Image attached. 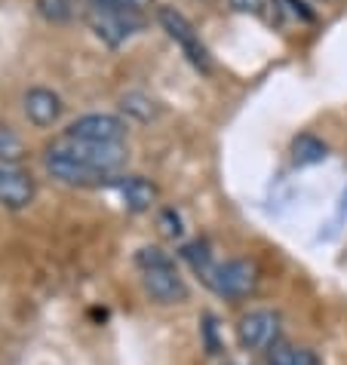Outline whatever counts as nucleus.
Listing matches in <instances>:
<instances>
[{
    "label": "nucleus",
    "instance_id": "f8f14e48",
    "mask_svg": "<svg viewBox=\"0 0 347 365\" xmlns=\"http://www.w3.org/2000/svg\"><path fill=\"white\" fill-rule=\"evenodd\" d=\"M329 157V145L323 138H316L313 133H301L292 141V163L295 166H316Z\"/></svg>",
    "mask_w": 347,
    "mask_h": 365
},
{
    "label": "nucleus",
    "instance_id": "39448f33",
    "mask_svg": "<svg viewBox=\"0 0 347 365\" xmlns=\"http://www.w3.org/2000/svg\"><path fill=\"white\" fill-rule=\"evenodd\" d=\"M280 326H283V319L277 310L255 307L237 319V341H240V347L249 353H268L273 344L283 341Z\"/></svg>",
    "mask_w": 347,
    "mask_h": 365
},
{
    "label": "nucleus",
    "instance_id": "2eb2a0df",
    "mask_svg": "<svg viewBox=\"0 0 347 365\" xmlns=\"http://www.w3.org/2000/svg\"><path fill=\"white\" fill-rule=\"evenodd\" d=\"M25 157V141L19 138L16 129L0 123V163H19Z\"/></svg>",
    "mask_w": 347,
    "mask_h": 365
},
{
    "label": "nucleus",
    "instance_id": "20e7f679",
    "mask_svg": "<svg viewBox=\"0 0 347 365\" xmlns=\"http://www.w3.org/2000/svg\"><path fill=\"white\" fill-rule=\"evenodd\" d=\"M157 22L166 31V37L181 49V56L200 71V74H209L212 71V58L206 43L200 40V31L191 25V19L185 13H178L176 6H157Z\"/></svg>",
    "mask_w": 347,
    "mask_h": 365
},
{
    "label": "nucleus",
    "instance_id": "423d86ee",
    "mask_svg": "<svg viewBox=\"0 0 347 365\" xmlns=\"http://www.w3.org/2000/svg\"><path fill=\"white\" fill-rule=\"evenodd\" d=\"M62 150H68L74 160L80 163L99 169L101 175L108 178H117L120 169L126 163V145H99V141H74V138H59L56 141Z\"/></svg>",
    "mask_w": 347,
    "mask_h": 365
},
{
    "label": "nucleus",
    "instance_id": "f257e3e1",
    "mask_svg": "<svg viewBox=\"0 0 347 365\" xmlns=\"http://www.w3.org/2000/svg\"><path fill=\"white\" fill-rule=\"evenodd\" d=\"M136 270L141 277V286L157 304H181L188 301V282L181 277L166 252L157 246H145L136 252Z\"/></svg>",
    "mask_w": 347,
    "mask_h": 365
},
{
    "label": "nucleus",
    "instance_id": "9d476101",
    "mask_svg": "<svg viewBox=\"0 0 347 365\" xmlns=\"http://www.w3.org/2000/svg\"><path fill=\"white\" fill-rule=\"evenodd\" d=\"M22 108H25V117L28 123L37 126V129H49L53 123H59V117H62V96L53 93V89L46 86H31L22 98Z\"/></svg>",
    "mask_w": 347,
    "mask_h": 365
},
{
    "label": "nucleus",
    "instance_id": "dca6fc26",
    "mask_svg": "<svg viewBox=\"0 0 347 365\" xmlns=\"http://www.w3.org/2000/svg\"><path fill=\"white\" fill-rule=\"evenodd\" d=\"M37 13L49 22H68L74 16V6H71V0H37Z\"/></svg>",
    "mask_w": 347,
    "mask_h": 365
},
{
    "label": "nucleus",
    "instance_id": "aec40b11",
    "mask_svg": "<svg viewBox=\"0 0 347 365\" xmlns=\"http://www.w3.org/2000/svg\"><path fill=\"white\" fill-rule=\"evenodd\" d=\"M233 9H240V13H261L264 0H231Z\"/></svg>",
    "mask_w": 347,
    "mask_h": 365
},
{
    "label": "nucleus",
    "instance_id": "0eeeda50",
    "mask_svg": "<svg viewBox=\"0 0 347 365\" xmlns=\"http://www.w3.org/2000/svg\"><path fill=\"white\" fill-rule=\"evenodd\" d=\"M44 166L46 172L53 175L56 181H62V185H71V187H96V185H111L114 178L101 175L99 169L80 163V160H74L68 154V150H62L59 145H49L46 154H44Z\"/></svg>",
    "mask_w": 347,
    "mask_h": 365
},
{
    "label": "nucleus",
    "instance_id": "4468645a",
    "mask_svg": "<svg viewBox=\"0 0 347 365\" xmlns=\"http://www.w3.org/2000/svg\"><path fill=\"white\" fill-rule=\"evenodd\" d=\"M120 108H124V114L141 120V123H151V120L160 114L157 101L151 96H145V93H126L124 98H120Z\"/></svg>",
    "mask_w": 347,
    "mask_h": 365
},
{
    "label": "nucleus",
    "instance_id": "a211bd4d",
    "mask_svg": "<svg viewBox=\"0 0 347 365\" xmlns=\"http://www.w3.org/2000/svg\"><path fill=\"white\" fill-rule=\"evenodd\" d=\"M93 6H108V9H145L151 6V0H89Z\"/></svg>",
    "mask_w": 347,
    "mask_h": 365
},
{
    "label": "nucleus",
    "instance_id": "f3484780",
    "mask_svg": "<svg viewBox=\"0 0 347 365\" xmlns=\"http://www.w3.org/2000/svg\"><path fill=\"white\" fill-rule=\"evenodd\" d=\"M160 227H163V233H166V237H172V240H178L181 230H185V227H181V218L176 215V209H166V212H163V215H160Z\"/></svg>",
    "mask_w": 347,
    "mask_h": 365
},
{
    "label": "nucleus",
    "instance_id": "6ab92c4d",
    "mask_svg": "<svg viewBox=\"0 0 347 365\" xmlns=\"http://www.w3.org/2000/svg\"><path fill=\"white\" fill-rule=\"evenodd\" d=\"M280 4H283V9H286V13H289L292 19H301V22H313V13H311V9H304L301 0H280Z\"/></svg>",
    "mask_w": 347,
    "mask_h": 365
},
{
    "label": "nucleus",
    "instance_id": "9b49d317",
    "mask_svg": "<svg viewBox=\"0 0 347 365\" xmlns=\"http://www.w3.org/2000/svg\"><path fill=\"white\" fill-rule=\"evenodd\" d=\"M111 185L117 187V194L124 197L129 212H148L157 202V185L141 175H117Z\"/></svg>",
    "mask_w": 347,
    "mask_h": 365
},
{
    "label": "nucleus",
    "instance_id": "7ed1b4c3",
    "mask_svg": "<svg viewBox=\"0 0 347 365\" xmlns=\"http://www.w3.org/2000/svg\"><path fill=\"white\" fill-rule=\"evenodd\" d=\"M86 25L101 43L108 46H124L132 37L145 31V13L139 9H108V6H93L86 13Z\"/></svg>",
    "mask_w": 347,
    "mask_h": 365
},
{
    "label": "nucleus",
    "instance_id": "f03ea898",
    "mask_svg": "<svg viewBox=\"0 0 347 365\" xmlns=\"http://www.w3.org/2000/svg\"><path fill=\"white\" fill-rule=\"evenodd\" d=\"M200 279L224 301H243L249 298L258 286V264L249 258H228V261H212L200 273Z\"/></svg>",
    "mask_w": 347,
    "mask_h": 365
},
{
    "label": "nucleus",
    "instance_id": "6e6552de",
    "mask_svg": "<svg viewBox=\"0 0 347 365\" xmlns=\"http://www.w3.org/2000/svg\"><path fill=\"white\" fill-rule=\"evenodd\" d=\"M65 138L99 141V145H124L126 120L117 114H84L65 129Z\"/></svg>",
    "mask_w": 347,
    "mask_h": 365
},
{
    "label": "nucleus",
    "instance_id": "1a4fd4ad",
    "mask_svg": "<svg viewBox=\"0 0 347 365\" xmlns=\"http://www.w3.org/2000/svg\"><path fill=\"white\" fill-rule=\"evenodd\" d=\"M37 197V181L19 163H0V206L9 212H22Z\"/></svg>",
    "mask_w": 347,
    "mask_h": 365
},
{
    "label": "nucleus",
    "instance_id": "ddd939ff",
    "mask_svg": "<svg viewBox=\"0 0 347 365\" xmlns=\"http://www.w3.org/2000/svg\"><path fill=\"white\" fill-rule=\"evenodd\" d=\"M268 365H320V356L311 347H295L289 341H277L268 350Z\"/></svg>",
    "mask_w": 347,
    "mask_h": 365
}]
</instances>
